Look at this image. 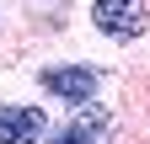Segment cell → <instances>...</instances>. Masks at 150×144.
<instances>
[{"mask_svg":"<svg viewBox=\"0 0 150 144\" xmlns=\"http://www.w3.org/2000/svg\"><path fill=\"white\" fill-rule=\"evenodd\" d=\"M91 27L112 43L145 38V6L139 0H91Z\"/></svg>","mask_w":150,"mask_h":144,"instance_id":"1","label":"cell"},{"mask_svg":"<svg viewBox=\"0 0 150 144\" xmlns=\"http://www.w3.org/2000/svg\"><path fill=\"white\" fill-rule=\"evenodd\" d=\"M97 139H102V128H91L86 117H75V123H64V128L54 134L48 144H97Z\"/></svg>","mask_w":150,"mask_h":144,"instance_id":"4","label":"cell"},{"mask_svg":"<svg viewBox=\"0 0 150 144\" xmlns=\"http://www.w3.org/2000/svg\"><path fill=\"white\" fill-rule=\"evenodd\" d=\"M38 85H43L48 96H59V101H91L97 85H102V75L86 69V64H48L43 75H38Z\"/></svg>","mask_w":150,"mask_h":144,"instance_id":"2","label":"cell"},{"mask_svg":"<svg viewBox=\"0 0 150 144\" xmlns=\"http://www.w3.org/2000/svg\"><path fill=\"white\" fill-rule=\"evenodd\" d=\"M48 128V117L38 112V107H0V144H38Z\"/></svg>","mask_w":150,"mask_h":144,"instance_id":"3","label":"cell"}]
</instances>
